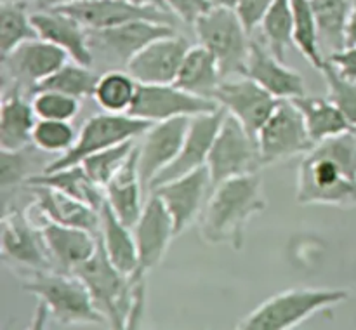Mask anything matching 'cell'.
<instances>
[{"label":"cell","mask_w":356,"mask_h":330,"mask_svg":"<svg viewBox=\"0 0 356 330\" xmlns=\"http://www.w3.org/2000/svg\"><path fill=\"white\" fill-rule=\"evenodd\" d=\"M0 243L2 261L13 266L19 278L37 271L54 270L40 226L19 208L3 211Z\"/></svg>","instance_id":"ba28073f"},{"label":"cell","mask_w":356,"mask_h":330,"mask_svg":"<svg viewBox=\"0 0 356 330\" xmlns=\"http://www.w3.org/2000/svg\"><path fill=\"white\" fill-rule=\"evenodd\" d=\"M256 139L263 167L302 156L315 146L302 113L292 99H280L273 113L259 129Z\"/></svg>","instance_id":"30bf717a"},{"label":"cell","mask_w":356,"mask_h":330,"mask_svg":"<svg viewBox=\"0 0 356 330\" xmlns=\"http://www.w3.org/2000/svg\"><path fill=\"white\" fill-rule=\"evenodd\" d=\"M348 299L350 290L346 288H289L261 302L252 313L240 320L236 327L242 330H291L316 313L330 309Z\"/></svg>","instance_id":"277c9868"},{"label":"cell","mask_w":356,"mask_h":330,"mask_svg":"<svg viewBox=\"0 0 356 330\" xmlns=\"http://www.w3.org/2000/svg\"><path fill=\"white\" fill-rule=\"evenodd\" d=\"M45 247L56 271L75 273L76 267L90 259L99 245V235L82 228L58 224L52 221H38Z\"/></svg>","instance_id":"44dd1931"},{"label":"cell","mask_w":356,"mask_h":330,"mask_svg":"<svg viewBox=\"0 0 356 330\" xmlns=\"http://www.w3.org/2000/svg\"><path fill=\"white\" fill-rule=\"evenodd\" d=\"M218 101L195 96L176 83H139L129 115L152 124L179 117H197L219 110Z\"/></svg>","instance_id":"8fae6325"},{"label":"cell","mask_w":356,"mask_h":330,"mask_svg":"<svg viewBox=\"0 0 356 330\" xmlns=\"http://www.w3.org/2000/svg\"><path fill=\"white\" fill-rule=\"evenodd\" d=\"M327 59L336 66V69L344 79L356 82V45L343 49L339 52H332V54L327 56Z\"/></svg>","instance_id":"7bdbcfd3"},{"label":"cell","mask_w":356,"mask_h":330,"mask_svg":"<svg viewBox=\"0 0 356 330\" xmlns=\"http://www.w3.org/2000/svg\"><path fill=\"white\" fill-rule=\"evenodd\" d=\"M320 72H322L327 83V92H329L327 97L343 111L344 117L350 120V124L356 131V82L344 79L329 59Z\"/></svg>","instance_id":"f35d334b"},{"label":"cell","mask_w":356,"mask_h":330,"mask_svg":"<svg viewBox=\"0 0 356 330\" xmlns=\"http://www.w3.org/2000/svg\"><path fill=\"white\" fill-rule=\"evenodd\" d=\"M124 2L134 3V6H141V7H159V9L169 10V9H167V6H165V2H163V0H124ZM169 13H170V10H169Z\"/></svg>","instance_id":"bcb514c9"},{"label":"cell","mask_w":356,"mask_h":330,"mask_svg":"<svg viewBox=\"0 0 356 330\" xmlns=\"http://www.w3.org/2000/svg\"><path fill=\"white\" fill-rule=\"evenodd\" d=\"M198 44L219 61L225 79L243 75L250 52V33L235 9L212 6L193 23Z\"/></svg>","instance_id":"5b68a950"},{"label":"cell","mask_w":356,"mask_h":330,"mask_svg":"<svg viewBox=\"0 0 356 330\" xmlns=\"http://www.w3.org/2000/svg\"><path fill=\"white\" fill-rule=\"evenodd\" d=\"M10 2H24V3H28V2H37V0H10Z\"/></svg>","instance_id":"c3c4849f"},{"label":"cell","mask_w":356,"mask_h":330,"mask_svg":"<svg viewBox=\"0 0 356 330\" xmlns=\"http://www.w3.org/2000/svg\"><path fill=\"white\" fill-rule=\"evenodd\" d=\"M191 117L155 122L138 142V170L146 195L155 177L170 165L184 145Z\"/></svg>","instance_id":"7c38bea8"},{"label":"cell","mask_w":356,"mask_h":330,"mask_svg":"<svg viewBox=\"0 0 356 330\" xmlns=\"http://www.w3.org/2000/svg\"><path fill=\"white\" fill-rule=\"evenodd\" d=\"M31 106L37 118L45 120H66L72 122L80 111V99L68 96L58 90L42 89L31 92Z\"/></svg>","instance_id":"74e56055"},{"label":"cell","mask_w":356,"mask_h":330,"mask_svg":"<svg viewBox=\"0 0 356 330\" xmlns=\"http://www.w3.org/2000/svg\"><path fill=\"white\" fill-rule=\"evenodd\" d=\"M176 26L153 19H134L118 26L89 30V45L94 59L101 58L111 68H127L141 49L162 37L176 35Z\"/></svg>","instance_id":"9c48e42d"},{"label":"cell","mask_w":356,"mask_h":330,"mask_svg":"<svg viewBox=\"0 0 356 330\" xmlns=\"http://www.w3.org/2000/svg\"><path fill=\"white\" fill-rule=\"evenodd\" d=\"M292 14H294V47L308 59L313 68L322 69L327 56L323 54L320 45L318 26H316L312 0H292Z\"/></svg>","instance_id":"e575fe53"},{"label":"cell","mask_w":356,"mask_h":330,"mask_svg":"<svg viewBox=\"0 0 356 330\" xmlns=\"http://www.w3.org/2000/svg\"><path fill=\"white\" fill-rule=\"evenodd\" d=\"M292 101L302 113L308 134L315 145L344 134V132L355 131L343 111L329 97H316L306 94V96L294 97Z\"/></svg>","instance_id":"f1b7e54d"},{"label":"cell","mask_w":356,"mask_h":330,"mask_svg":"<svg viewBox=\"0 0 356 330\" xmlns=\"http://www.w3.org/2000/svg\"><path fill=\"white\" fill-rule=\"evenodd\" d=\"M75 17L87 30H103V28L118 26L134 19H153L174 24V16L169 10L159 7H141L124 0H86L72 6L52 7Z\"/></svg>","instance_id":"d6986e66"},{"label":"cell","mask_w":356,"mask_h":330,"mask_svg":"<svg viewBox=\"0 0 356 330\" xmlns=\"http://www.w3.org/2000/svg\"><path fill=\"white\" fill-rule=\"evenodd\" d=\"M106 204L113 211V214L129 228H134L141 215L143 207L148 197L143 188L141 177L138 170V146L129 156L125 165L118 170L117 176L110 181L106 188Z\"/></svg>","instance_id":"d4e9b609"},{"label":"cell","mask_w":356,"mask_h":330,"mask_svg":"<svg viewBox=\"0 0 356 330\" xmlns=\"http://www.w3.org/2000/svg\"><path fill=\"white\" fill-rule=\"evenodd\" d=\"M99 238L108 259L120 273L131 277L139 270V254L132 228L113 214L106 201L101 208Z\"/></svg>","instance_id":"4316f807"},{"label":"cell","mask_w":356,"mask_h":330,"mask_svg":"<svg viewBox=\"0 0 356 330\" xmlns=\"http://www.w3.org/2000/svg\"><path fill=\"white\" fill-rule=\"evenodd\" d=\"M68 59L70 56L61 47L42 38H33L2 58V65L14 83L33 90L42 80L68 63Z\"/></svg>","instance_id":"e0dca14e"},{"label":"cell","mask_w":356,"mask_h":330,"mask_svg":"<svg viewBox=\"0 0 356 330\" xmlns=\"http://www.w3.org/2000/svg\"><path fill=\"white\" fill-rule=\"evenodd\" d=\"M23 280V290L37 299L35 323L42 327L49 318L59 325H101L106 318L97 311L89 288L76 274L45 270Z\"/></svg>","instance_id":"3957f363"},{"label":"cell","mask_w":356,"mask_h":330,"mask_svg":"<svg viewBox=\"0 0 356 330\" xmlns=\"http://www.w3.org/2000/svg\"><path fill=\"white\" fill-rule=\"evenodd\" d=\"M38 38V31L28 13V3L0 0V56L19 47L26 40Z\"/></svg>","instance_id":"1f68e13d"},{"label":"cell","mask_w":356,"mask_h":330,"mask_svg":"<svg viewBox=\"0 0 356 330\" xmlns=\"http://www.w3.org/2000/svg\"><path fill=\"white\" fill-rule=\"evenodd\" d=\"M240 0H211L212 6H219V7H229V9H235L238 6Z\"/></svg>","instance_id":"7dc6e473"},{"label":"cell","mask_w":356,"mask_h":330,"mask_svg":"<svg viewBox=\"0 0 356 330\" xmlns=\"http://www.w3.org/2000/svg\"><path fill=\"white\" fill-rule=\"evenodd\" d=\"M132 233L138 245L139 271L148 273L155 270L165 257L172 238L177 236L172 217L155 191L146 197L145 207Z\"/></svg>","instance_id":"9a60e30c"},{"label":"cell","mask_w":356,"mask_h":330,"mask_svg":"<svg viewBox=\"0 0 356 330\" xmlns=\"http://www.w3.org/2000/svg\"><path fill=\"white\" fill-rule=\"evenodd\" d=\"M31 99L24 97L23 87L14 83L0 104V149L16 151L31 145V134L37 124Z\"/></svg>","instance_id":"cb8c5ba5"},{"label":"cell","mask_w":356,"mask_h":330,"mask_svg":"<svg viewBox=\"0 0 356 330\" xmlns=\"http://www.w3.org/2000/svg\"><path fill=\"white\" fill-rule=\"evenodd\" d=\"M243 75L252 79L277 99H294L306 96V82L301 73L284 65L270 49L257 40L250 42L249 59Z\"/></svg>","instance_id":"7402d4cb"},{"label":"cell","mask_w":356,"mask_h":330,"mask_svg":"<svg viewBox=\"0 0 356 330\" xmlns=\"http://www.w3.org/2000/svg\"><path fill=\"white\" fill-rule=\"evenodd\" d=\"M268 207L259 172L233 177L218 184L200 215V236L211 245L243 247L247 224Z\"/></svg>","instance_id":"7a4b0ae2"},{"label":"cell","mask_w":356,"mask_h":330,"mask_svg":"<svg viewBox=\"0 0 356 330\" xmlns=\"http://www.w3.org/2000/svg\"><path fill=\"white\" fill-rule=\"evenodd\" d=\"M97 80H99V75L94 72L92 66H83L70 59V63H65L58 72L52 73L45 80H42L31 92L42 89H51L58 90V92H65L68 96H73L82 101L94 97Z\"/></svg>","instance_id":"836d02e7"},{"label":"cell","mask_w":356,"mask_h":330,"mask_svg":"<svg viewBox=\"0 0 356 330\" xmlns=\"http://www.w3.org/2000/svg\"><path fill=\"white\" fill-rule=\"evenodd\" d=\"M296 201L299 205L356 207V131L325 139L301 156Z\"/></svg>","instance_id":"6da1fadb"},{"label":"cell","mask_w":356,"mask_h":330,"mask_svg":"<svg viewBox=\"0 0 356 330\" xmlns=\"http://www.w3.org/2000/svg\"><path fill=\"white\" fill-rule=\"evenodd\" d=\"M76 135L79 134L72 122L38 118L33 127V134H31V145L38 151L63 155L75 145Z\"/></svg>","instance_id":"8d00e7d4"},{"label":"cell","mask_w":356,"mask_h":330,"mask_svg":"<svg viewBox=\"0 0 356 330\" xmlns=\"http://www.w3.org/2000/svg\"><path fill=\"white\" fill-rule=\"evenodd\" d=\"M225 115L226 111L219 108L218 111H212V113L191 117L190 127H188L186 138H184V145L181 148L179 155L167 169H163L155 177V181L149 186V191H153L160 184L169 183V181L184 176V174L193 172V170L207 165L209 151H211L212 142H214L216 135L221 129Z\"/></svg>","instance_id":"2e32d148"},{"label":"cell","mask_w":356,"mask_h":330,"mask_svg":"<svg viewBox=\"0 0 356 330\" xmlns=\"http://www.w3.org/2000/svg\"><path fill=\"white\" fill-rule=\"evenodd\" d=\"M79 2H86V0H37L35 6H37V9H52V7L72 6V3Z\"/></svg>","instance_id":"f6af8a7d"},{"label":"cell","mask_w":356,"mask_h":330,"mask_svg":"<svg viewBox=\"0 0 356 330\" xmlns=\"http://www.w3.org/2000/svg\"><path fill=\"white\" fill-rule=\"evenodd\" d=\"M214 99L226 113L233 115L254 138L270 118L280 99L245 75L222 79Z\"/></svg>","instance_id":"4fadbf2b"},{"label":"cell","mask_w":356,"mask_h":330,"mask_svg":"<svg viewBox=\"0 0 356 330\" xmlns=\"http://www.w3.org/2000/svg\"><path fill=\"white\" fill-rule=\"evenodd\" d=\"M222 79L225 76L216 56L207 47L197 44L188 49L174 83L195 96L214 99L216 90L221 85Z\"/></svg>","instance_id":"484cf974"},{"label":"cell","mask_w":356,"mask_h":330,"mask_svg":"<svg viewBox=\"0 0 356 330\" xmlns=\"http://www.w3.org/2000/svg\"><path fill=\"white\" fill-rule=\"evenodd\" d=\"M273 2L275 0H240L235 10L249 33H252V31L259 28L261 21L264 19V16L270 10V7L273 6Z\"/></svg>","instance_id":"60d3db41"},{"label":"cell","mask_w":356,"mask_h":330,"mask_svg":"<svg viewBox=\"0 0 356 330\" xmlns=\"http://www.w3.org/2000/svg\"><path fill=\"white\" fill-rule=\"evenodd\" d=\"M136 146H138V139H131V141L120 142V145L103 149V151L94 153L80 163L94 183L99 184L101 188H106L110 181L117 176L118 170L125 165Z\"/></svg>","instance_id":"d590c367"},{"label":"cell","mask_w":356,"mask_h":330,"mask_svg":"<svg viewBox=\"0 0 356 330\" xmlns=\"http://www.w3.org/2000/svg\"><path fill=\"white\" fill-rule=\"evenodd\" d=\"M26 184H44V186L56 188L96 211H101L106 201L104 188L90 179L82 163L63 167V169L51 170V172H37L26 181Z\"/></svg>","instance_id":"83f0119b"},{"label":"cell","mask_w":356,"mask_h":330,"mask_svg":"<svg viewBox=\"0 0 356 330\" xmlns=\"http://www.w3.org/2000/svg\"><path fill=\"white\" fill-rule=\"evenodd\" d=\"M33 200L28 207L38 215V221H52L58 224L82 228L99 235L101 211L89 207L83 201L44 184H26Z\"/></svg>","instance_id":"ffe728a7"},{"label":"cell","mask_w":356,"mask_h":330,"mask_svg":"<svg viewBox=\"0 0 356 330\" xmlns=\"http://www.w3.org/2000/svg\"><path fill=\"white\" fill-rule=\"evenodd\" d=\"M207 169L214 188L233 177L256 174L263 169L257 139L233 115H225L209 151Z\"/></svg>","instance_id":"52a82bcc"},{"label":"cell","mask_w":356,"mask_h":330,"mask_svg":"<svg viewBox=\"0 0 356 330\" xmlns=\"http://www.w3.org/2000/svg\"><path fill=\"white\" fill-rule=\"evenodd\" d=\"M31 21L38 38L61 47L70 59L83 66L94 65V54L89 45V30L70 14L59 9H37Z\"/></svg>","instance_id":"603a6c76"},{"label":"cell","mask_w":356,"mask_h":330,"mask_svg":"<svg viewBox=\"0 0 356 330\" xmlns=\"http://www.w3.org/2000/svg\"><path fill=\"white\" fill-rule=\"evenodd\" d=\"M212 190L214 184H212L211 172L207 165H204L177 179L160 184L153 191L162 198L163 205L169 211L176 226V235H181L197 219H200Z\"/></svg>","instance_id":"5bb4252c"},{"label":"cell","mask_w":356,"mask_h":330,"mask_svg":"<svg viewBox=\"0 0 356 330\" xmlns=\"http://www.w3.org/2000/svg\"><path fill=\"white\" fill-rule=\"evenodd\" d=\"M149 125L152 122L136 118L129 113L117 115L103 111L99 115H94L80 129L75 145L66 153L49 162L42 172H51V170L63 169V167L75 165L94 153L103 151L111 146L120 145V142L131 141V139H139Z\"/></svg>","instance_id":"8992f818"},{"label":"cell","mask_w":356,"mask_h":330,"mask_svg":"<svg viewBox=\"0 0 356 330\" xmlns=\"http://www.w3.org/2000/svg\"><path fill=\"white\" fill-rule=\"evenodd\" d=\"M190 47V42L177 33L162 37L141 49L125 69L139 83H174Z\"/></svg>","instance_id":"ac0fdd59"},{"label":"cell","mask_w":356,"mask_h":330,"mask_svg":"<svg viewBox=\"0 0 356 330\" xmlns=\"http://www.w3.org/2000/svg\"><path fill=\"white\" fill-rule=\"evenodd\" d=\"M261 37L271 52L284 61L289 47L294 45L292 0H275L259 24Z\"/></svg>","instance_id":"d6a6232c"},{"label":"cell","mask_w":356,"mask_h":330,"mask_svg":"<svg viewBox=\"0 0 356 330\" xmlns=\"http://www.w3.org/2000/svg\"><path fill=\"white\" fill-rule=\"evenodd\" d=\"M313 13H315L316 26H318L320 45L339 52L346 47V30L350 21L351 0H312Z\"/></svg>","instance_id":"f546056e"},{"label":"cell","mask_w":356,"mask_h":330,"mask_svg":"<svg viewBox=\"0 0 356 330\" xmlns=\"http://www.w3.org/2000/svg\"><path fill=\"white\" fill-rule=\"evenodd\" d=\"M139 82L124 68H110L99 75L92 99L106 113H129L138 94Z\"/></svg>","instance_id":"4dcf8cb0"},{"label":"cell","mask_w":356,"mask_h":330,"mask_svg":"<svg viewBox=\"0 0 356 330\" xmlns=\"http://www.w3.org/2000/svg\"><path fill=\"white\" fill-rule=\"evenodd\" d=\"M167 9L188 24H193L204 13L212 7L211 0H163Z\"/></svg>","instance_id":"b9f144b4"},{"label":"cell","mask_w":356,"mask_h":330,"mask_svg":"<svg viewBox=\"0 0 356 330\" xmlns=\"http://www.w3.org/2000/svg\"><path fill=\"white\" fill-rule=\"evenodd\" d=\"M353 45H356V0L353 2V7H351L350 21H348L346 30V47H353Z\"/></svg>","instance_id":"ee69618b"},{"label":"cell","mask_w":356,"mask_h":330,"mask_svg":"<svg viewBox=\"0 0 356 330\" xmlns=\"http://www.w3.org/2000/svg\"><path fill=\"white\" fill-rule=\"evenodd\" d=\"M35 146L30 145L28 148L16 149V151H7V149H0V186H2L3 193L7 190H14V188L26 184L33 174H30L31 169V149Z\"/></svg>","instance_id":"ab89813d"}]
</instances>
